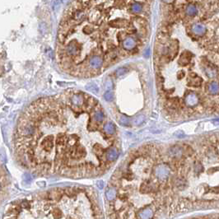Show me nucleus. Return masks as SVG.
Listing matches in <instances>:
<instances>
[{"label": "nucleus", "mask_w": 219, "mask_h": 219, "mask_svg": "<svg viewBox=\"0 0 219 219\" xmlns=\"http://www.w3.org/2000/svg\"><path fill=\"white\" fill-rule=\"evenodd\" d=\"M170 171L171 170L168 166L164 165V164H160L156 167L155 170H154V174L157 179L164 180L168 178V176L170 175Z\"/></svg>", "instance_id": "nucleus-1"}, {"label": "nucleus", "mask_w": 219, "mask_h": 219, "mask_svg": "<svg viewBox=\"0 0 219 219\" xmlns=\"http://www.w3.org/2000/svg\"><path fill=\"white\" fill-rule=\"evenodd\" d=\"M65 52L67 55L70 56V57H74L77 55H78V53L80 52V46L76 41H73L66 46Z\"/></svg>", "instance_id": "nucleus-2"}, {"label": "nucleus", "mask_w": 219, "mask_h": 219, "mask_svg": "<svg viewBox=\"0 0 219 219\" xmlns=\"http://www.w3.org/2000/svg\"><path fill=\"white\" fill-rule=\"evenodd\" d=\"M89 65L93 69H99L103 65V60L97 55L92 56L89 59Z\"/></svg>", "instance_id": "nucleus-3"}, {"label": "nucleus", "mask_w": 219, "mask_h": 219, "mask_svg": "<svg viewBox=\"0 0 219 219\" xmlns=\"http://www.w3.org/2000/svg\"><path fill=\"white\" fill-rule=\"evenodd\" d=\"M153 216H154V211L150 208H144L137 214L138 218L139 219H152L153 218Z\"/></svg>", "instance_id": "nucleus-4"}, {"label": "nucleus", "mask_w": 219, "mask_h": 219, "mask_svg": "<svg viewBox=\"0 0 219 219\" xmlns=\"http://www.w3.org/2000/svg\"><path fill=\"white\" fill-rule=\"evenodd\" d=\"M185 102L188 106H195L199 102V97L195 93L191 92L186 96L185 99Z\"/></svg>", "instance_id": "nucleus-5"}, {"label": "nucleus", "mask_w": 219, "mask_h": 219, "mask_svg": "<svg viewBox=\"0 0 219 219\" xmlns=\"http://www.w3.org/2000/svg\"><path fill=\"white\" fill-rule=\"evenodd\" d=\"M119 156V152L116 148H109L107 151L106 152V159L109 162H115Z\"/></svg>", "instance_id": "nucleus-6"}, {"label": "nucleus", "mask_w": 219, "mask_h": 219, "mask_svg": "<svg viewBox=\"0 0 219 219\" xmlns=\"http://www.w3.org/2000/svg\"><path fill=\"white\" fill-rule=\"evenodd\" d=\"M71 103H72L73 106H76V107L82 106V105L84 103L83 96L78 93H74L71 96Z\"/></svg>", "instance_id": "nucleus-7"}, {"label": "nucleus", "mask_w": 219, "mask_h": 219, "mask_svg": "<svg viewBox=\"0 0 219 219\" xmlns=\"http://www.w3.org/2000/svg\"><path fill=\"white\" fill-rule=\"evenodd\" d=\"M124 48L126 50H131L136 47V40L133 37H127L123 41Z\"/></svg>", "instance_id": "nucleus-8"}, {"label": "nucleus", "mask_w": 219, "mask_h": 219, "mask_svg": "<svg viewBox=\"0 0 219 219\" xmlns=\"http://www.w3.org/2000/svg\"><path fill=\"white\" fill-rule=\"evenodd\" d=\"M191 56L192 55L190 53V52H184L183 54L180 55V57L179 60H178V64L180 65H187L190 62V60H191Z\"/></svg>", "instance_id": "nucleus-9"}, {"label": "nucleus", "mask_w": 219, "mask_h": 219, "mask_svg": "<svg viewBox=\"0 0 219 219\" xmlns=\"http://www.w3.org/2000/svg\"><path fill=\"white\" fill-rule=\"evenodd\" d=\"M192 32L198 36H203L206 32V27L202 24H195L192 26Z\"/></svg>", "instance_id": "nucleus-10"}, {"label": "nucleus", "mask_w": 219, "mask_h": 219, "mask_svg": "<svg viewBox=\"0 0 219 219\" xmlns=\"http://www.w3.org/2000/svg\"><path fill=\"white\" fill-rule=\"evenodd\" d=\"M106 199H108V201L113 202L117 197V190H116V188H109L106 190Z\"/></svg>", "instance_id": "nucleus-11"}, {"label": "nucleus", "mask_w": 219, "mask_h": 219, "mask_svg": "<svg viewBox=\"0 0 219 219\" xmlns=\"http://www.w3.org/2000/svg\"><path fill=\"white\" fill-rule=\"evenodd\" d=\"M208 92L212 95H217L219 93V83L216 82H213L208 87Z\"/></svg>", "instance_id": "nucleus-12"}, {"label": "nucleus", "mask_w": 219, "mask_h": 219, "mask_svg": "<svg viewBox=\"0 0 219 219\" xmlns=\"http://www.w3.org/2000/svg\"><path fill=\"white\" fill-rule=\"evenodd\" d=\"M104 131L106 134H107L109 135H112L116 133V126L115 124L111 122H109V123L105 124L104 125Z\"/></svg>", "instance_id": "nucleus-13"}, {"label": "nucleus", "mask_w": 219, "mask_h": 219, "mask_svg": "<svg viewBox=\"0 0 219 219\" xmlns=\"http://www.w3.org/2000/svg\"><path fill=\"white\" fill-rule=\"evenodd\" d=\"M169 153L173 157H180L182 155V149L178 146H174L170 149Z\"/></svg>", "instance_id": "nucleus-14"}, {"label": "nucleus", "mask_w": 219, "mask_h": 219, "mask_svg": "<svg viewBox=\"0 0 219 219\" xmlns=\"http://www.w3.org/2000/svg\"><path fill=\"white\" fill-rule=\"evenodd\" d=\"M93 119L96 122H102L105 119V115H104V113L102 112L101 110H96V111L94 112V114H93Z\"/></svg>", "instance_id": "nucleus-15"}, {"label": "nucleus", "mask_w": 219, "mask_h": 219, "mask_svg": "<svg viewBox=\"0 0 219 219\" xmlns=\"http://www.w3.org/2000/svg\"><path fill=\"white\" fill-rule=\"evenodd\" d=\"M198 12V10H197V8L195 7L194 4H190L188 5L187 8H186V14L189 15V16L193 17L197 14Z\"/></svg>", "instance_id": "nucleus-16"}, {"label": "nucleus", "mask_w": 219, "mask_h": 219, "mask_svg": "<svg viewBox=\"0 0 219 219\" xmlns=\"http://www.w3.org/2000/svg\"><path fill=\"white\" fill-rule=\"evenodd\" d=\"M131 11L134 13H139L143 11V6L139 3H134L131 5Z\"/></svg>", "instance_id": "nucleus-17"}, {"label": "nucleus", "mask_w": 219, "mask_h": 219, "mask_svg": "<svg viewBox=\"0 0 219 219\" xmlns=\"http://www.w3.org/2000/svg\"><path fill=\"white\" fill-rule=\"evenodd\" d=\"M188 83L190 84V86H195V87H197V86H199L200 84L202 83V79L200 78H190Z\"/></svg>", "instance_id": "nucleus-18"}, {"label": "nucleus", "mask_w": 219, "mask_h": 219, "mask_svg": "<svg viewBox=\"0 0 219 219\" xmlns=\"http://www.w3.org/2000/svg\"><path fill=\"white\" fill-rule=\"evenodd\" d=\"M104 98L106 101H111L113 98H114V94H113V92L111 91H108L106 92L105 94H104Z\"/></svg>", "instance_id": "nucleus-19"}, {"label": "nucleus", "mask_w": 219, "mask_h": 219, "mask_svg": "<svg viewBox=\"0 0 219 219\" xmlns=\"http://www.w3.org/2000/svg\"><path fill=\"white\" fill-rule=\"evenodd\" d=\"M128 72V69L126 68H124V67H122V68H119L117 70H116V76H118V77H120V76H122V75H124L126 73Z\"/></svg>", "instance_id": "nucleus-20"}, {"label": "nucleus", "mask_w": 219, "mask_h": 219, "mask_svg": "<svg viewBox=\"0 0 219 219\" xmlns=\"http://www.w3.org/2000/svg\"><path fill=\"white\" fill-rule=\"evenodd\" d=\"M119 121H120V123L122 124V125H128L129 123V120L128 119L127 117H125V116H121L119 118Z\"/></svg>", "instance_id": "nucleus-21"}, {"label": "nucleus", "mask_w": 219, "mask_h": 219, "mask_svg": "<svg viewBox=\"0 0 219 219\" xmlns=\"http://www.w3.org/2000/svg\"><path fill=\"white\" fill-rule=\"evenodd\" d=\"M86 89L89 91V92H97L99 91V89L97 87H96L95 85H88L86 87Z\"/></svg>", "instance_id": "nucleus-22"}, {"label": "nucleus", "mask_w": 219, "mask_h": 219, "mask_svg": "<svg viewBox=\"0 0 219 219\" xmlns=\"http://www.w3.org/2000/svg\"><path fill=\"white\" fill-rule=\"evenodd\" d=\"M206 74H207L209 78H214L216 76V72H214L212 68H208V69H206Z\"/></svg>", "instance_id": "nucleus-23"}, {"label": "nucleus", "mask_w": 219, "mask_h": 219, "mask_svg": "<svg viewBox=\"0 0 219 219\" xmlns=\"http://www.w3.org/2000/svg\"><path fill=\"white\" fill-rule=\"evenodd\" d=\"M144 116H139V117H137L135 120H134V122L135 124H141L143 121H144Z\"/></svg>", "instance_id": "nucleus-24"}, {"label": "nucleus", "mask_w": 219, "mask_h": 219, "mask_svg": "<svg viewBox=\"0 0 219 219\" xmlns=\"http://www.w3.org/2000/svg\"><path fill=\"white\" fill-rule=\"evenodd\" d=\"M174 135H175V137H177V138L181 139V138H183L184 136H185V134H184L183 131H180V130H179V131L175 132V134H174Z\"/></svg>", "instance_id": "nucleus-25"}, {"label": "nucleus", "mask_w": 219, "mask_h": 219, "mask_svg": "<svg viewBox=\"0 0 219 219\" xmlns=\"http://www.w3.org/2000/svg\"><path fill=\"white\" fill-rule=\"evenodd\" d=\"M144 55L145 58H148V57L150 56V50H149V49H147V50L144 51Z\"/></svg>", "instance_id": "nucleus-26"}, {"label": "nucleus", "mask_w": 219, "mask_h": 219, "mask_svg": "<svg viewBox=\"0 0 219 219\" xmlns=\"http://www.w3.org/2000/svg\"><path fill=\"white\" fill-rule=\"evenodd\" d=\"M97 186L100 188V189H103L104 186V182L102 180H99L98 182H97Z\"/></svg>", "instance_id": "nucleus-27"}, {"label": "nucleus", "mask_w": 219, "mask_h": 219, "mask_svg": "<svg viewBox=\"0 0 219 219\" xmlns=\"http://www.w3.org/2000/svg\"><path fill=\"white\" fill-rule=\"evenodd\" d=\"M184 76H185V73L183 71H180L178 73V74H177V77H178V78H182Z\"/></svg>", "instance_id": "nucleus-28"}, {"label": "nucleus", "mask_w": 219, "mask_h": 219, "mask_svg": "<svg viewBox=\"0 0 219 219\" xmlns=\"http://www.w3.org/2000/svg\"><path fill=\"white\" fill-rule=\"evenodd\" d=\"M25 177H26V180H28L29 182L31 181L32 178H31V175H29V174H26V175H25Z\"/></svg>", "instance_id": "nucleus-29"}, {"label": "nucleus", "mask_w": 219, "mask_h": 219, "mask_svg": "<svg viewBox=\"0 0 219 219\" xmlns=\"http://www.w3.org/2000/svg\"><path fill=\"white\" fill-rule=\"evenodd\" d=\"M212 122L215 125H218V124H219V119H217V120H213V121H212Z\"/></svg>", "instance_id": "nucleus-30"}]
</instances>
